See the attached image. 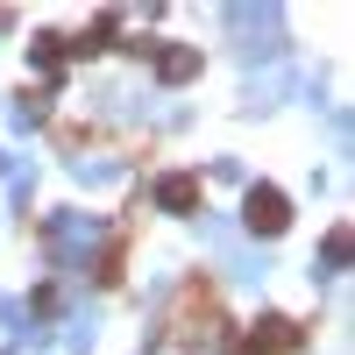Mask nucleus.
<instances>
[{
  "label": "nucleus",
  "instance_id": "nucleus-1",
  "mask_svg": "<svg viewBox=\"0 0 355 355\" xmlns=\"http://www.w3.org/2000/svg\"><path fill=\"white\" fill-rule=\"evenodd\" d=\"M291 348H299V327H291V320H256V327L242 334V355H291Z\"/></svg>",
  "mask_w": 355,
  "mask_h": 355
},
{
  "label": "nucleus",
  "instance_id": "nucleus-2",
  "mask_svg": "<svg viewBox=\"0 0 355 355\" xmlns=\"http://www.w3.org/2000/svg\"><path fill=\"white\" fill-rule=\"evenodd\" d=\"M284 220H291V214H284V192L256 185V192H249V227H256V234H277Z\"/></svg>",
  "mask_w": 355,
  "mask_h": 355
},
{
  "label": "nucleus",
  "instance_id": "nucleus-3",
  "mask_svg": "<svg viewBox=\"0 0 355 355\" xmlns=\"http://www.w3.org/2000/svg\"><path fill=\"white\" fill-rule=\"evenodd\" d=\"M157 206H164V214H192V206H199V178H185V171L164 178V185H157Z\"/></svg>",
  "mask_w": 355,
  "mask_h": 355
},
{
  "label": "nucleus",
  "instance_id": "nucleus-4",
  "mask_svg": "<svg viewBox=\"0 0 355 355\" xmlns=\"http://www.w3.org/2000/svg\"><path fill=\"white\" fill-rule=\"evenodd\" d=\"M157 71H164V78H192V71H199V57H192V50H164V57H157Z\"/></svg>",
  "mask_w": 355,
  "mask_h": 355
}]
</instances>
